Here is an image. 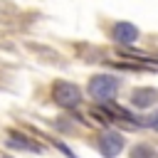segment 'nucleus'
Masks as SVG:
<instances>
[{
	"mask_svg": "<svg viewBox=\"0 0 158 158\" xmlns=\"http://www.w3.org/2000/svg\"><path fill=\"white\" fill-rule=\"evenodd\" d=\"M114 81H109L106 77H96L94 79V84H91V94H96V96H109L111 91H114Z\"/></svg>",
	"mask_w": 158,
	"mask_h": 158,
	"instance_id": "nucleus-1",
	"label": "nucleus"
},
{
	"mask_svg": "<svg viewBox=\"0 0 158 158\" xmlns=\"http://www.w3.org/2000/svg\"><path fill=\"white\" fill-rule=\"evenodd\" d=\"M54 96H57L62 104H74V101H77V89H74V86H67V84H57Z\"/></svg>",
	"mask_w": 158,
	"mask_h": 158,
	"instance_id": "nucleus-2",
	"label": "nucleus"
},
{
	"mask_svg": "<svg viewBox=\"0 0 158 158\" xmlns=\"http://www.w3.org/2000/svg\"><path fill=\"white\" fill-rule=\"evenodd\" d=\"M114 37L118 42H133L136 40V27L133 25H116L114 27Z\"/></svg>",
	"mask_w": 158,
	"mask_h": 158,
	"instance_id": "nucleus-3",
	"label": "nucleus"
}]
</instances>
